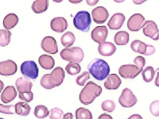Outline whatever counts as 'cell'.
<instances>
[{"label":"cell","instance_id":"obj_18","mask_svg":"<svg viewBox=\"0 0 159 119\" xmlns=\"http://www.w3.org/2000/svg\"><path fill=\"white\" fill-rule=\"evenodd\" d=\"M17 96V90L14 86H8L6 87L1 95V100L3 103H7L12 102Z\"/></svg>","mask_w":159,"mask_h":119},{"label":"cell","instance_id":"obj_4","mask_svg":"<svg viewBox=\"0 0 159 119\" xmlns=\"http://www.w3.org/2000/svg\"><path fill=\"white\" fill-rule=\"evenodd\" d=\"M60 56L62 60L69 61V63L79 64L83 60L84 53L80 48L76 46L72 48H65L61 50Z\"/></svg>","mask_w":159,"mask_h":119},{"label":"cell","instance_id":"obj_9","mask_svg":"<svg viewBox=\"0 0 159 119\" xmlns=\"http://www.w3.org/2000/svg\"><path fill=\"white\" fill-rule=\"evenodd\" d=\"M143 34L147 37L151 38L154 41H157L159 39V29L157 24L153 21H147L143 25Z\"/></svg>","mask_w":159,"mask_h":119},{"label":"cell","instance_id":"obj_39","mask_svg":"<svg viewBox=\"0 0 159 119\" xmlns=\"http://www.w3.org/2000/svg\"><path fill=\"white\" fill-rule=\"evenodd\" d=\"M134 63L137 66L138 68L141 71V72H143V68H144L145 64H146V60H145V58L140 56H136L134 60Z\"/></svg>","mask_w":159,"mask_h":119},{"label":"cell","instance_id":"obj_19","mask_svg":"<svg viewBox=\"0 0 159 119\" xmlns=\"http://www.w3.org/2000/svg\"><path fill=\"white\" fill-rule=\"evenodd\" d=\"M120 78L116 74H110L104 82V87L107 90H116L121 85Z\"/></svg>","mask_w":159,"mask_h":119},{"label":"cell","instance_id":"obj_28","mask_svg":"<svg viewBox=\"0 0 159 119\" xmlns=\"http://www.w3.org/2000/svg\"><path fill=\"white\" fill-rule=\"evenodd\" d=\"M11 33L7 29H0V46L6 47L11 42Z\"/></svg>","mask_w":159,"mask_h":119},{"label":"cell","instance_id":"obj_24","mask_svg":"<svg viewBox=\"0 0 159 119\" xmlns=\"http://www.w3.org/2000/svg\"><path fill=\"white\" fill-rule=\"evenodd\" d=\"M15 113L20 116H27L30 113L31 107L25 102H18L15 104Z\"/></svg>","mask_w":159,"mask_h":119},{"label":"cell","instance_id":"obj_11","mask_svg":"<svg viewBox=\"0 0 159 119\" xmlns=\"http://www.w3.org/2000/svg\"><path fill=\"white\" fill-rule=\"evenodd\" d=\"M41 47L47 53L56 54L58 52V47L57 41L54 37L51 36H47L42 39L41 42Z\"/></svg>","mask_w":159,"mask_h":119},{"label":"cell","instance_id":"obj_16","mask_svg":"<svg viewBox=\"0 0 159 119\" xmlns=\"http://www.w3.org/2000/svg\"><path fill=\"white\" fill-rule=\"evenodd\" d=\"M125 15L122 13H116L115 15H112L111 18L109 20L107 26L110 28V29H119L123 26V23L125 22Z\"/></svg>","mask_w":159,"mask_h":119},{"label":"cell","instance_id":"obj_23","mask_svg":"<svg viewBox=\"0 0 159 119\" xmlns=\"http://www.w3.org/2000/svg\"><path fill=\"white\" fill-rule=\"evenodd\" d=\"M18 23V17L15 14H8L3 19V26L6 29H10L15 28Z\"/></svg>","mask_w":159,"mask_h":119},{"label":"cell","instance_id":"obj_49","mask_svg":"<svg viewBox=\"0 0 159 119\" xmlns=\"http://www.w3.org/2000/svg\"><path fill=\"white\" fill-rule=\"evenodd\" d=\"M115 2H117V3H121V2H123L125 0H114Z\"/></svg>","mask_w":159,"mask_h":119},{"label":"cell","instance_id":"obj_41","mask_svg":"<svg viewBox=\"0 0 159 119\" xmlns=\"http://www.w3.org/2000/svg\"><path fill=\"white\" fill-rule=\"evenodd\" d=\"M98 119H113L111 115L107 114H100L99 117H98Z\"/></svg>","mask_w":159,"mask_h":119},{"label":"cell","instance_id":"obj_34","mask_svg":"<svg viewBox=\"0 0 159 119\" xmlns=\"http://www.w3.org/2000/svg\"><path fill=\"white\" fill-rule=\"evenodd\" d=\"M90 79V73L89 72H84L76 79V84L79 86H84L85 83Z\"/></svg>","mask_w":159,"mask_h":119},{"label":"cell","instance_id":"obj_30","mask_svg":"<svg viewBox=\"0 0 159 119\" xmlns=\"http://www.w3.org/2000/svg\"><path fill=\"white\" fill-rule=\"evenodd\" d=\"M49 114L48 108L43 105H38L34 109V116L37 118L43 119L45 118Z\"/></svg>","mask_w":159,"mask_h":119},{"label":"cell","instance_id":"obj_25","mask_svg":"<svg viewBox=\"0 0 159 119\" xmlns=\"http://www.w3.org/2000/svg\"><path fill=\"white\" fill-rule=\"evenodd\" d=\"M130 35L127 31H119L115 35L114 41L117 45H126L129 42Z\"/></svg>","mask_w":159,"mask_h":119},{"label":"cell","instance_id":"obj_48","mask_svg":"<svg viewBox=\"0 0 159 119\" xmlns=\"http://www.w3.org/2000/svg\"><path fill=\"white\" fill-rule=\"evenodd\" d=\"M3 87H4L3 82H2V80H0V93H1V91H2V90Z\"/></svg>","mask_w":159,"mask_h":119},{"label":"cell","instance_id":"obj_33","mask_svg":"<svg viewBox=\"0 0 159 119\" xmlns=\"http://www.w3.org/2000/svg\"><path fill=\"white\" fill-rule=\"evenodd\" d=\"M101 108L103 111L107 112H113L116 109V103L113 100H111V99H107V100H105L101 104Z\"/></svg>","mask_w":159,"mask_h":119},{"label":"cell","instance_id":"obj_27","mask_svg":"<svg viewBox=\"0 0 159 119\" xmlns=\"http://www.w3.org/2000/svg\"><path fill=\"white\" fill-rule=\"evenodd\" d=\"M76 41V37L72 32H66L61 37V42L65 48H70Z\"/></svg>","mask_w":159,"mask_h":119},{"label":"cell","instance_id":"obj_20","mask_svg":"<svg viewBox=\"0 0 159 119\" xmlns=\"http://www.w3.org/2000/svg\"><path fill=\"white\" fill-rule=\"evenodd\" d=\"M15 86H16L17 90L19 93H23V92L31 91L33 83L32 82L30 81L29 79L19 77L15 82Z\"/></svg>","mask_w":159,"mask_h":119},{"label":"cell","instance_id":"obj_29","mask_svg":"<svg viewBox=\"0 0 159 119\" xmlns=\"http://www.w3.org/2000/svg\"><path fill=\"white\" fill-rule=\"evenodd\" d=\"M156 71H154V68L151 66H148L142 72V76H143V80L147 83H150L154 79V76H155Z\"/></svg>","mask_w":159,"mask_h":119},{"label":"cell","instance_id":"obj_8","mask_svg":"<svg viewBox=\"0 0 159 119\" xmlns=\"http://www.w3.org/2000/svg\"><path fill=\"white\" fill-rule=\"evenodd\" d=\"M141 71L138 68L136 65L133 64H124L120 66L119 68V74L123 79H132L137 77L140 73Z\"/></svg>","mask_w":159,"mask_h":119},{"label":"cell","instance_id":"obj_43","mask_svg":"<svg viewBox=\"0 0 159 119\" xmlns=\"http://www.w3.org/2000/svg\"><path fill=\"white\" fill-rule=\"evenodd\" d=\"M156 72H157V76H156L155 81H154V83H155V86L157 87H159V68L156 69Z\"/></svg>","mask_w":159,"mask_h":119},{"label":"cell","instance_id":"obj_6","mask_svg":"<svg viewBox=\"0 0 159 119\" xmlns=\"http://www.w3.org/2000/svg\"><path fill=\"white\" fill-rule=\"evenodd\" d=\"M20 71L24 77L29 79H36L39 74L38 65L33 60H27V61L23 62L21 64Z\"/></svg>","mask_w":159,"mask_h":119},{"label":"cell","instance_id":"obj_32","mask_svg":"<svg viewBox=\"0 0 159 119\" xmlns=\"http://www.w3.org/2000/svg\"><path fill=\"white\" fill-rule=\"evenodd\" d=\"M65 71L67 72L68 74L70 76H75V75L79 74L81 71V67L79 64L76 63H69L66 65Z\"/></svg>","mask_w":159,"mask_h":119},{"label":"cell","instance_id":"obj_36","mask_svg":"<svg viewBox=\"0 0 159 119\" xmlns=\"http://www.w3.org/2000/svg\"><path fill=\"white\" fill-rule=\"evenodd\" d=\"M15 112V106H13V105L5 106V105L0 104V113L4 114H14Z\"/></svg>","mask_w":159,"mask_h":119},{"label":"cell","instance_id":"obj_38","mask_svg":"<svg viewBox=\"0 0 159 119\" xmlns=\"http://www.w3.org/2000/svg\"><path fill=\"white\" fill-rule=\"evenodd\" d=\"M19 99L25 103H30L34 99V94L32 91L30 92H23V93H19Z\"/></svg>","mask_w":159,"mask_h":119},{"label":"cell","instance_id":"obj_50","mask_svg":"<svg viewBox=\"0 0 159 119\" xmlns=\"http://www.w3.org/2000/svg\"><path fill=\"white\" fill-rule=\"evenodd\" d=\"M54 2H57V3H59V2H61L63 0H52Z\"/></svg>","mask_w":159,"mask_h":119},{"label":"cell","instance_id":"obj_51","mask_svg":"<svg viewBox=\"0 0 159 119\" xmlns=\"http://www.w3.org/2000/svg\"><path fill=\"white\" fill-rule=\"evenodd\" d=\"M0 119H4V118H2V117H0Z\"/></svg>","mask_w":159,"mask_h":119},{"label":"cell","instance_id":"obj_17","mask_svg":"<svg viewBox=\"0 0 159 119\" xmlns=\"http://www.w3.org/2000/svg\"><path fill=\"white\" fill-rule=\"evenodd\" d=\"M98 52L101 56H110L116 52V45L111 42H104L99 45Z\"/></svg>","mask_w":159,"mask_h":119},{"label":"cell","instance_id":"obj_46","mask_svg":"<svg viewBox=\"0 0 159 119\" xmlns=\"http://www.w3.org/2000/svg\"><path fill=\"white\" fill-rule=\"evenodd\" d=\"M132 1L136 5H140V4H143V2H147V0H132Z\"/></svg>","mask_w":159,"mask_h":119},{"label":"cell","instance_id":"obj_44","mask_svg":"<svg viewBox=\"0 0 159 119\" xmlns=\"http://www.w3.org/2000/svg\"><path fill=\"white\" fill-rule=\"evenodd\" d=\"M127 119H143V117L139 114H132L130 117H129Z\"/></svg>","mask_w":159,"mask_h":119},{"label":"cell","instance_id":"obj_15","mask_svg":"<svg viewBox=\"0 0 159 119\" xmlns=\"http://www.w3.org/2000/svg\"><path fill=\"white\" fill-rule=\"evenodd\" d=\"M69 24L63 17H57L52 18L50 22V28L56 33H63L68 29Z\"/></svg>","mask_w":159,"mask_h":119},{"label":"cell","instance_id":"obj_31","mask_svg":"<svg viewBox=\"0 0 159 119\" xmlns=\"http://www.w3.org/2000/svg\"><path fill=\"white\" fill-rule=\"evenodd\" d=\"M76 119H92V114L90 110L84 107H80L76 110Z\"/></svg>","mask_w":159,"mask_h":119},{"label":"cell","instance_id":"obj_40","mask_svg":"<svg viewBox=\"0 0 159 119\" xmlns=\"http://www.w3.org/2000/svg\"><path fill=\"white\" fill-rule=\"evenodd\" d=\"M155 52V48L151 45H147V52L145 53L144 56H151Z\"/></svg>","mask_w":159,"mask_h":119},{"label":"cell","instance_id":"obj_42","mask_svg":"<svg viewBox=\"0 0 159 119\" xmlns=\"http://www.w3.org/2000/svg\"><path fill=\"white\" fill-rule=\"evenodd\" d=\"M99 1V0H86V2L89 6H95L98 3Z\"/></svg>","mask_w":159,"mask_h":119},{"label":"cell","instance_id":"obj_26","mask_svg":"<svg viewBox=\"0 0 159 119\" xmlns=\"http://www.w3.org/2000/svg\"><path fill=\"white\" fill-rule=\"evenodd\" d=\"M130 48L134 52L145 55L147 49V44L139 40H134V42H132V43L130 44Z\"/></svg>","mask_w":159,"mask_h":119},{"label":"cell","instance_id":"obj_22","mask_svg":"<svg viewBox=\"0 0 159 119\" xmlns=\"http://www.w3.org/2000/svg\"><path fill=\"white\" fill-rule=\"evenodd\" d=\"M49 7V0H35L31 6V9L35 14L45 12Z\"/></svg>","mask_w":159,"mask_h":119},{"label":"cell","instance_id":"obj_12","mask_svg":"<svg viewBox=\"0 0 159 119\" xmlns=\"http://www.w3.org/2000/svg\"><path fill=\"white\" fill-rule=\"evenodd\" d=\"M17 70H18V67H17L16 63L11 60L0 62V75L1 76H13L16 73Z\"/></svg>","mask_w":159,"mask_h":119},{"label":"cell","instance_id":"obj_45","mask_svg":"<svg viewBox=\"0 0 159 119\" xmlns=\"http://www.w3.org/2000/svg\"><path fill=\"white\" fill-rule=\"evenodd\" d=\"M63 119H73V115L72 113H67L64 115Z\"/></svg>","mask_w":159,"mask_h":119},{"label":"cell","instance_id":"obj_1","mask_svg":"<svg viewBox=\"0 0 159 119\" xmlns=\"http://www.w3.org/2000/svg\"><path fill=\"white\" fill-rule=\"evenodd\" d=\"M88 70L94 79L102 81L110 75L111 69L109 64L105 60L96 58L89 64Z\"/></svg>","mask_w":159,"mask_h":119},{"label":"cell","instance_id":"obj_10","mask_svg":"<svg viewBox=\"0 0 159 119\" xmlns=\"http://www.w3.org/2000/svg\"><path fill=\"white\" fill-rule=\"evenodd\" d=\"M145 18L141 14H134L129 18L127 21V28L132 32H138L143 28Z\"/></svg>","mask_w":159,"mask_h":119},{"label":"cell","instance_id":"obj_5","mask_svg":"<svg viewBox=\"0 0 159 119\" xmlns=\"http://www.w3.org/2000/svg\"><path fill=\"white\" fill-rule=\"evenodd\" d=\"M91 24H92V18H91L90 13L86 11L77 12L73 18V25L75 28L82 32H89Z\"/></svg>","mask_w":159,"mask_h":119},{"label":"cell","instance_id":"obj_47","mask_svg":"<svg viewBox=\"0 0 159 119\" xmlns=\"http://www.w3.org/2000/svg\"><path fill=\"white\" fill-rule=\"evenodd\" d=\"M69 2H71L72 4H78L80 2H81L83 0H69Z\"/></svg>","mask_w":159,"mask_h":119},{"label":"cell","instance_id":"obj_14","mask_svg":"<svg viewBox=\"0 0 159 119\" xmlns=\"http://www.w3.org/2000/svg\"><path fill=\"white\" fill-rule=\"evenodd\" d=\"M108 34V29L106 26H97L92 31L91 37L95 42L101 44L106 41Z\"/></svg>","mask_w":159,"mask_h":119},{"label":"cell","instance_id":"obj_35","mask_svg":"<svg viewBox=\"0 0 159 119\" xmlns=\"http://www.w3.org/2000/svg\"><path fill=\"white\" fill-rule=\"evenodd\" d=\"M64 113L61 110L57 107L51 109L49 112V118L50 119H63Z\"/></svg>","mask_w":159,"mask_h":119},{"label":"cell","instance_id":"obj_21","mask_svg":"<svg viewBox=\"0 0 159 119\" xmlns=\"http://www.w3.org/2000/svg\"><path fill=\"white\" fill-rule=\"evenodd\" d=\"M38 62H39L40 66L45 70H50L55 65L54 59L51 56L46 54L40 56L38 58Z\"/></svg>","mask_w":159,"mask_h":119},{"label":"cell","instance_id":"obj_3","mask_svg":"<svg viewBox=\"0 0 159 119\" xmlns=\"http://www.w3.org/2000/svg\"><path fill=\"white\" fill-rule=\"evenodd\" d=\"M102 93V87L94 82L89 81L80 93L79 99L82 104L88 106L94 102Z\"/></svg>","mask_w":159,"mask_h":119},{"label":"cell","instance_id":"obj_13","mask_svg":"<svg viewBox=\"0 0 159 119\" xmlns=\"http://www.w3.org/2000/svg\"><path fill=\"white\" fill-rule=\"evenodd\" d=\"M92 19L96 23H104L109 17V13L107 10L103 7H97L92 11Z\"/></svg>","mask_w":159,"mask_h":119},{"label":"cell","instance_id":"obj_37","mask_svg":"<svg viewBox=\"0 0 159 119\" xmlns=\"http://www.w3.org/2000/svg\"><path fill=\"white\" fill-rule=\"evenodd\" d=\"M150 111L152 115L154 117H159V101L152 102L151 104L150 105Z\"/></svg>","mask_w":159,"mask_h":119},{"label":"cell","instance_id":"obj_2","mask_svg":"<svg viewBox=\"0 0 159 119\" xmlns=\"http://www.w3.org/2000/svg\"><path fill=\"white\" fill-rule=\"evenodd\" d=\"M65 71L61 67H57L50 74H45L42 76L40 84L43 88L51 90L61 85L65 79Z\"/></svg>","mask_w":159,"mask_h":119},{"label":"cell","instance_id":"obj_7","mask_svg":"<svg viewBox=\"0 0 159 119\" xmlns=\"http://www.w3.org/2000/svg\"><path fill=\"white\" fill-rule=\"evenodd\" d=\"M137 97L133 94V92L129 88L123 89L121 95L119 98V104L125 108H130V107H134L137 103Z\"/></svg>","mask_w":159,"mask_h":119}]
</instances>
